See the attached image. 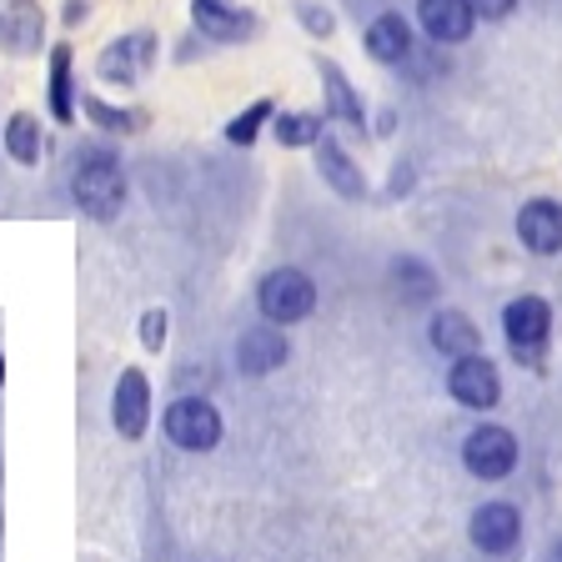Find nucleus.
Masks as SVG:
<instances>
[{
  "label": "nucleus",
  "instance_id": "nucleus-14",
  "mask_svg": "<svg viewBox=\"0 0 562 562\" xmlns=\"http://www.w3.org/2000/svg\"><path fill=\"white\" fill-rule=\"evenodd\" d=\"M146 66H151V35H126L116 46H105V56H101V76L121 86H131Z\"/></svg>",
  "mask_w": 562,
  "mask_h": 562
},
{
  "label": "nucleus",
  "instance_id": "nucleus-13",
  "mask_svg": "<svg viewBox=\"0 0 562 562\" xmlns=\"http://www.w3.org/2000/svg\"><path fill=\"white\" fill-rule=\"evenodd\" d=\"M191 15H196V25L206 35H216V41H241V35H251V11L246 5H236V0H191Z\"/></svg>",
  "mask_w": 562,
  "mask_h": 562
},
{
  "label": "nucleus",
  "instance_id": "nucleus-1",
  "mask_svg": "<svg viewBox=\"0 0 562 562\" xmlns=\"http://www.w3.org/2000/svg\"><path fill=\"white\" fill-rule=\"evenodd\" d=\"M70 191L81 201V211H91L95 222H111L126 201V176H121V161L105 146H91L81 151L76 171H70Z\"/></svg>",
  "mask_w": 562,
  "mask_h": 562
},
{
  "label": "nucleus",
  "instance_id": "nucleus-5",
  "mask_svg": "<svg viewBox=\"0 0 562 562\" xmlns=\"http://www.w3.org/2000/svg\"><path fill=\"white\" fill-rule=\"evenodd\" d=\"M503 331H507V347H513L522 362H532V357L542 351V341H548V331H552L548 302H538V296H517V302L503 312Z\"/></svg>",
  "mask_w": 562,
  "mask_h": 562
},
{
  "label": "nucleus",
  "instance_id": "nucleus-20",
  "mask_svg": "<svg viewBox=\"0 0 562 562\" xmlns=\"http://www.w3.org/2000/svg\"><path fill=\"white\" fill-rule=\"evenodd\" d=\"M277 140L281 146H316L322 140V121L316 116H277Z\"/></svg>",
  "mask_w": 562,
  "mask_h": 562
},
{
  "label": "nucleus",
  "instance_id": "nucleus-17",
  "mask_svg": "<svg viewBox=\"0 0 562 562\" xmlns=\"http://www.w3.org/2000/svg\"><path fill=\"white\" fill-rule=\"evenodd\" d=\"M316 156H322V176H327L341 196H362V176H357V166H351L347 156H341L337 140L322 136V140H316Z\"/></svg>",
  "mask_w": 562,
  "mask_h": 562
},
{
  "label": "nucleus",
  "instance_id": "nucleus-7",
  "mask_svg": "<svg viewBox=\"0 0 562 562\" xmlns=\"http://www.w3.org/2000/svg\"><path fill=\"white\" fill-rule=\"evenodd\" d=\"M447 386H452V397L462 407H477L487 412L492 402L503 397V386H497V372H492L487 357H457L452 372H447Z\"/></svg>",
  "mask_w": 562,
  "mask_h": 562
},
{
  "label": "nucleus",
  "instance_id": "nucleus-27",
  "mask_svg": "<svg viewBox=\"0 0 562 562\" xmlns=\"http://www.w3.org/2000/svg\"><path fill=\"white\" fill-rule=\"evenodd\" d=\"M548 562H562V542H558V548H552V558Z\"/></svg>",
  "mask_w": 562,
  "mask_h": 562
},
{
  "label": "nucleus",
  "instance_id": "nucleus-12",
  "mask_svg": "<svg viewBox=\"0 0 562 562\" xmlns=\"http://www.w3.org/2000/svg\"><path fill=\"white\" fill-rule=\"evenodd\" d=\"M417 15H422V31L432 35V41H447V46H452V41H468L472 21H477L468 0H422Z\"/></svg>",
  "mask_w": 562,
  "mask_h": 562
},
{
  "label": "nucleus",
  "instance_id": "nucleus-25",
  "mask_svg": "<svg viewBox=\"0 0 562 562\" xmlns=\"http://www.w3.org/2000/svg\"><path fill=\"white\" fill-rule=\"evenodd\" d=\"M472 15H482V21H503V15H513L517 0H468Z\"/></svg>",
  "mask_w": 562,
  "mask_h": 562
},
{
  "label": "nucleus",
  "instance_id": "nucleus-3",
  "mask_svg": "<svg viewBox=\"0 0 562 562\" xmlns=\"http://www.w3.org/2000/svg\"><path fill=\"white\" fill-rule=\"evenodd\" d=\"M166 437L187 452H211L222 442V412L211 407L206 397H181L166 407Z\"/></svg>",
  "mask_w": 562,
  "mask_h": 562
},
{
  "label": "nucleus",
  "instance_id": "nucleus-10",
  "mask_svg": "<svg viewBox=\"0 0 562 562\" xmlns=\"http://www.w3.org/2000/svg\"><path fill=\"white\" fill-rule=\"evenodd\" d=\"M281 362H286V337H281L277 327L241 331V341H236V367H241L246 376H267V372H277Z\"/></svg>",
  "mask_w": 562,
  "mask_h": 562
},
{
  "label": "nucleus",
  "instance_id": "nucleus-24",
  "mask_svg": "<svg viewBox=\"0 0 562 562\" xmlns=\"http://www.w3.org/2000/svg\"><path fill=\"white\" fill-rule=\"evenodd\" d=\"M86 111H91V121H95V126H105V131H126V126H136V121H131L126 111H111V105H101V101H86Z\"/></svg>",
  "mask_w": 562,
  "mask_h": 562
},
{
  "label": "nucleus",
  "instance_id": "nucleus-26",
  "mask_svg": "<svg viewBox=\"0 0 562 562\" xmlns=\"http://www.w3.org/2000/svg\"><path fill=\"white\" fill-rule=\"evenodd\" d=\"M302 21H306V31H322V35L331 31V15L316 11V5H302Z\"/></svg>",
  "mask_w": 562,
  "mask_h": 562
},
{
  "label": "nucleus",
  "instance_id": "nucleus-19",
  "mask_svg": "<svg viewBox=\"0 0 562 562\" xmlns=\"http://www.w3.org/2000/svg\"><path fill=\"white\" fill-rule=\"evenodd\" d=\"M50 111H56V121L76 116V95H70V50L66 46L50 50Z\"/></svg>",
  "mask_w": 562,
  "mask_h": 562
},
{
  "label": "nucleus",
  "instance_id": "nucleus-4",
  "mask_svg": "<svg viewBox=\"0 0 562 562\" xmlns=\"http://www.w3.org/2000/svg\"><path fill=\"white\" fill-rule=\"evenodd\" d=\"M462 462H468V472L482 482L507 477V472L517 468V437L507 432V427H477V432L468 437V447H462Z\"/></svg>",
  "mask_w": 562,
  "mask_h": 562
},
{
  "label": "nucleus",
  "instance_id": "nucleus-6",
  "mask_svg": "<svg viewBox=\"0 0 562 562\" xmlns=\"http://www.w3.org/2000/svg\"><path fill=\"white\" fill-rule=\"evenodd\" d=\"M111 422H116L121 437L146 432V422H151V382H146V372H136V367L121 372L116 397H111Z\"/></svg>",
  "mask_w": 562,
  "mask_h": 562
},
{
  "label": "nucleus",
  "instance_id": "nucleus-23",
  "mask_svg": "<svg viewBox=\"0 0 562 562\" xmlns=\"http://www.w3.org/2000/svg\"><path fill=\"white\" fill-rule=\"evenodd\" d=\"M166 327H171V322H166V312H161V306H151V312L140 316V347L161 351L166 347Z\"/></svg>",
  "mask_w": 562,
  "mask_h": 562
},
{
  "label": "nucleus",
  "instance_id": "nucleus-8",
  "mask_svg": "<svg viewBox=\"0 0 562 562\" xmlns=\"http://www.w3.org/2000/svg\"><path fill=\"white\" fill-rule=\"evenodd\" d=\"M41 31H46V15L35 0H0V46L5 50L15 56L41 50Z\"/></svg>",
  "mask_w": 562,
  "mask_h": 562
},
{
  "label": "nucleus",
  "instance_id": "nucleus-18",
  "mask_svg": "<svg viewBox=\"0 0 562 562\" xmlns=\"http://www.w3.org/2000/svg\"><path fill=\"white\" fill-rule=\"evenodd\" d=\"M5 151H11L21 166L41 161V121L25 116V111H15L11 126H5Z\"/></svg>",
  "mask_w": 562,
  "mask_h": 562
},
{
  "label": "nucleus",
  "instance_id": "nucleus-2",
  "mask_svg": "<svg viewBox=\"0 0 562 562\" xmlns=\"http://www.w3.org/2000/svg\"><path fill=\"white\" fill-rule=\"evenodd\" d=\"M257 306H261V316H267L271 327H292V322L312 316V306H316V286H312V277H306V271L281 267V271H271V277L261 281Z\"/></svg>",
  "mask_w": 562,
  "mask_h": 562
},
{
  "label": "nucleus",
  "instance_id": "nucleus-9",
  "mask_svg": "<svg viewBox=\"0 0 562 562\" xmlns=\"http://www.w3.org/2000/svg\"><path fill=\"white\" fill-rule=\"evenodd\" d=\"M517 236H522V246L538 251V257L562 251V206L558 201H527L522 216H517Z\"/></svg>",
  "mask_w": 562,
  "mask_h": 562
},
{
  "label": "nucleus",
  "instance_id": "nucleus-21",
  "mask_svg": "<svg viewBox=\"0 0 562 562\" xmlns=\"http://www.w3.org/2000/svg\"><path fill=\"white\" fill-rule=\"evenodd\" d=\"M322 76H327V91H331V111H337L341 121H362V101H357V95H351V86L341 81V70L331 66H322Z\"/></svg>",
  "mask_w": 562,
  "mask_h": 562
},
{
  "label": "nucleus",
  "instance_id": "nucleus-11",
  "mask_svg": "<svg viewBox=\"0 0 562 562\" xmlns=\"http://www.w3.org/2000/svg\"><path fill=\"white\" fill-rule=\"evenodd\" d=\"M517 532H522V517L507 503H487L472 513V542H477L482 552H507L517 542Z\"/></svg>",
  "mask_w": 562,
  "mask_h": 562
},
{
  "label": "nucleus",
  "instance_id": "nucleus-22",
  "mask_svg": "<svg viewBox=\"0 0 562 562\" xmlns=\"http://www.w3.org/2000/svg\"><path fill=\"white\" fill-rule=\"evenodd\" d=\"M271 116V101H257L246 116H236L232 126H226V140H236V146H251L257 140V131H261V121Z\"/></svg>",
  "mask_w": 562,
  "mask_h": 562
},
{
  "label": "nucleus",
  "instance_id": "nucleus-16",
  "mask_svg": "<svg viewBox=\"0 0 562 562\" xmlns=\"http://www.w3.org/2000/svg\"><path fill=\"white\" fill-rule=\"evenodd\" d=\"M367 50H372L376 60H402L412 50V31L402 15H376L372 25H367Z\"/></svg>",
  "mask_w": 562,
  "mask_h": 562
},
{
  "label": "nucleus",
  "instance_id": "nucleus-15",
  "mask_svg": "<svg viewBox=\"0 0 562 562\" xmlns=\"http://www.w3.org/2000/svg\"><path fill=\"white\" fill-rule=\"evenodd\" d=\"M477 327H472V316L462 312H442L432 316V347L447 351V357H477Z\"/></svg>",
  "mask_w": 562,
  "mask_h": 562
}]
</instances>
